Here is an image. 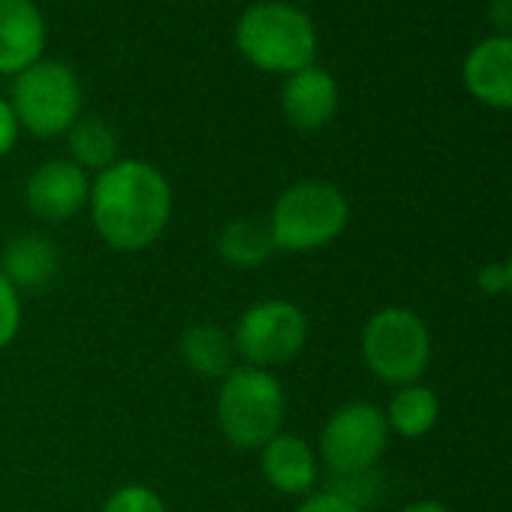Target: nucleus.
Returning a JSON list of instances; mask_svg holds the SVG:
<instances>
[{
	"mask_svg": "<svg viewBox=\"0 0 512 512\" xmlns=\"http://www.w3.org/2000/svg\"><path fill=\"white\" fill-rule=\"evenodd\" d=\"M308 341V317L299 305L269 299L241 314L235 326V350L253 368H272L293 362Z\"/></svg>",
	"mask_w": 512,
	"mask_h": 512,
	"instance_id": "obj_7",
	"label": "nucleus"
},
{
	"mask_svg": "<svg viewBox=\"0 0 512 512\" xmlns=\"http://www.w3.org/2000/svg\"><path fill=\"white\" fill-rule=\"evenodd\" d=\"M238 52L266 73H299L314 64L317 31L290 4H256L235 25Z\"/></svg>",
	"mask_w": 512,
	"mask_h": 512,
	"instance_id": "obj_3",
	"label": "nucleus"
},
{
	"mask_svg": "<svg viewBox=\"0 0 512 512\" xmlns=\"http://www.w3.org/2000/svg\"><path fill=\"white\" fill-rule=\"evenodd\" d=\"M467 91L494 109H512V37L479 43L464 61Z\"/></svg>",
	"mask_w": 512,
	"mask_h": 512,
	"instance_id": "obj_12",
	"label": "nucleus"
},
{
	"mask_svg": "<svg viewBox=\"0 0 512 512\" xmlns=\"http://www.w3.org/2000/svg\"><path fill=\"white\" fill-rule=\"evenodd\" d=\"M19 326H22L19 290L4 278V272H0V350L13 344V338L19 335Z\"/></svg>",
	"mask_w": 512,
	"mask_h": 512,
	"instance_id": "obj_20",
	"label": "nucleus"
},
{
	"mask_svg": "<svg viewBox=\"0 0 512 512\" xmlns=\"http://www.w3.org/2000/svg\"><path fill=\"white\" fill-rule=\"evenodd\" d=\"M70 151L79 166H91L103 172L118 157V136L106 121L88 118L70 127Z\"/></svg>",
	"mask_w": 512,
	"mask_h": 512,
	"instance_id": "obj_18",
	"label": "nucleus"
},
{
	"mask_svg": "<svg viewBox=\"0 0 512 512\" xmlns=\"http://www.w3.org/2000/svg\"><path fill=\"white\" fill-rule=\"evenodd\" d=\"M296 512H362V509L335 491H320V494H311Z\"/></svg>",
	"mask_w": 512,
	"mask_h": 512,
	"instance_id": "obj_21",
	"label": "nucleus"
},
{
	"mask_svg": "<svg viewBox=\"0 0 512 512\" xmlns=\"http://www.w3.org/2000/svg\"><path fill=\"white\" fill-rule=\"evenodd\" d=\"M386 443V413L368 401H356L329 416L320 434V455L335 473H362L380 461Z\"/></svg>",
	"mask_w": 512,
	"mask_h": 512,
	"instance_id": "obj_8",
	"label": "nucleus"
},
{
	"mask_svg": "<svg viewBox=\"0 0 512 512\" xmlns=\"http://www.w3.org/2000/svg\"><path fill=\"white\" fill-rule=\"evenodd\" d=\"M281 106H284L287 121L296 130H305V133L320 130L338 112V85L326 70L305 67V70L293 73L290 82L284 85Z\"/></svg>",
	"mask_w": 512,
	"mask_h": 512,
	"instance_id": "obj_11",
	"label": "nucleus"
},
{
	"mask_svg": "<svg viewBox=\"0 0 512 512\" xmlns=\"http://www.w3.org/2000/svg\"><path fill=\"white\" fill-rule=\"evenodd\" d=\"M350 220L344 193L329 181H299L287 187L272 211V238L278 250H320L332 244Z\"/></svg>",
	"mask_w": 512,
	"mask_h": 512,
	"instance_id": "obj_4",
	"label": "nucleus"
},
{
	"mask_svg": "<svg viewBox=\"0 0 512 512\" xmlns=\"http://www.w3.org/2000/svg\"><path fill=\"white\" fill-rule=\"evenodd\" d=\"M287 395L266 368H232L217 395V422L226 440L238 449H263L281 434Z\"/></svg>",
	"mask_w": 512,
	"mask_h": 512,
	"instance_id": "obj_2",
	"label": "nucleus"
},
{
	"mask_svg": "<svg viewBox=\"0 0 512 512\" xmlns=\"http://www.w3.org/2000/svg\"><path fill=\"white\" fill-rule=\"evenodd\" d=\"M476 284H479V290L485 293V296H500V293H506V266H485L482 272H479V278H476Z\"/></svg>",
	"mask_w": 512,
	"mask_h": 512,
	"instance_id": "obj_23",
	"label": "nucleus"
},
{
	"mask_svg": "<svg viewBox=\"0 0 512 512\" xmlns=\"http://www.w3.org/2000/svg\"><path fill=\"white\" fill-rule=\"evenodd\" d=\"M82 106L79 79L70 67L58 61H37L19 73L13 91V112L19 127H28L34 136H61L76 124Z\"/></svg>",
	"mask_w": 512,
	"mask_h": 512,
	"instance_id": "obj_6",
	"label": "nucleus"
},
{
	"mask_svg": "<svg viewBox=\"0 0 512 512\" xmlns=\"http://www.w3.org/2000/svg\"><path fill=\"white\" fill-rule=\"evenodd\" d=\"M103 512H166V503L148 485H121L109 494Z\"/></svg>",
	"mask_w": 512,
	"mask_h": 512,
	"instance_id": "obj_19",
	"label": "nucleus"
},
{
	"mask_svg": "<svg viewBox=\"0 0 512 512\" xmlns=\"http://www.w3.org/2000/svg\"><path fill=\"white\" fill-rule=\"evenodd\" d=\"M61 269V253L58 247L40 235V232H28L19 235L7 253H4V278L19 290H43Z\"/></svg>",
	"mask_w": 512,
	"mask_h": 512,
	"instance_id": "obj_14",
	"label": "nucleus"
},
{
	"mask_svg": "<svg viewBox=\"0 0 512 512\" xmlns=\"http://www.w3.org/2000/svg\"><path fill=\"white\" fill-rule=\"evenodd\" d=\"M401 512H449L443 503H434V500H422V503H410L404 506Z\"/></svg>",
	"mask_w": 512,
	"mask_h": 512,
	"instance_id": "obj_25",
	"label": "nucleus"
},
{
	"mask_svg": "<svg viewBox=\"0 0 512 512\" xmlns=\"http://www.w3.org/2000/svg\"><path fill=\"white\" fill-rule=\"evenodd\" d=\"M46 49V22L34 0H0V73H25Z\"/></svg>",
	"mask_w": 512,
	"mask_h": 512,
	"instance_id": "obj_10",
	"label": "nucleus"
},
{
	"mask_svg": "<svg viewBox=\"0 0 512 512\" xmlns=\"http://www.w3.org/2000/svg\"><path fill=\"white\" fill-rule=\"evenodd\" d=\"M88 196H91L88 178H85L82 166L73 163V160H49V163H43L28 178V187H25L28 208L37 217L49 220V223L70 220L76 211H82Z\"/></svg>",
	"mask_w": 512,
	"mask_h": 512,
	"instance_id": "obj_9",
	"label": "nucleus"
},
{
	"mask_svg": "<svg viewBox=\"0 0 512 512\" xmlns=\"http://www.w3.org/2000/svg\"><path fill=\"white\" fill-rule=\"evenodd\" d=\"M263 476L281 494H308L317 479V455L308 440L296 434H278L263 446Z\"/></svg>",
	"mask_w": 512,
	"mask_h": 512,
	"instance_id": "obj_13",
	"label": "nucleus"
},
{
	"mask_svg": "<svg viewBox=\"0 0 512 512\" xmlns=\"http://www.w3.org/2000/svg\"><path fill=\"white\" fill-rule=\"evenodd\" d=\"M488 16H491V25L503 31V37H512V0H491Z\"/></svg>",
	"mask_w": 512,
	"mask_h": 512,
	"instance_id": "obj_24",
	"label": "nucleus"
},
{
	"mask_svg": "<svg viewBox=\"0 0 512 512\" xmlns=\"http://www.w3.org/2000/svg\"><path fill=\"white\" fill-rule=\"evenodd\" d=\"M362 356L374 377L392 386L416 383L431 359V335L410 308H383L362 329Z\"/></svg>",
	"mask_w": 512,
	"mask_h": 512,
	"instance_id": "obj_5",
	"label": "nucleus"
},
{
	"mask_svg": "<svg viewBox=\"0 0 512 512\" xmlns=\"http://www.w3.org/2000/svg\"><path fill=\"white\" fill-rule=\"evenodd\" d=\"M19 139V118L7 100H0V157H7Z\"/></svg>",
	"mask_w": 512,
	"mask_h": 512,
	"instance_id": "obj_22",
	"label": "nucleus"
},
{
	"mask_svg": "<svg viewBox=\"0 0 512 512\" xmlns=\"http://www.w3.org/2000/svg\"><path fill=\"white\" fill-rule=\"evenodd\" d=\"M91 217L100 238L124 253L154 244L172 217L166 175L142 160H115L91 187Z\"/></svg>",
	"mask_w": 512,
	"mask_h": 512,
	"instance_id": "obj_1",
	"label": "nucleus"
},
{
	"mask_svg": "<svg viewBox=\"0 0 512 512\" xmlns=\"http://www.w3.org/2000/svg\"><path fill=\"white\" fill-rule=\"evenodd\" d=\"M217 250L226 263L238 269H256L278 250L272 238V226L256 217H235L223 226L217 238Z\"/></svg>",
	"mask_w": 512,
	"mask_h": 512,
	"instance_id": "obj_15",
	"label": "nucleus"
},
{
	"mask_svg": "<svg viewBox=\"0 0 512 512\" xmlns=\"http://www.w3.org/2000/svg\"><path fill=\"white\" fill-rule=\"evenodd\" d=\"M506 293L512 296V256H509V263H506Z\"/></svg>",
	"mask_w": 512,
	"mask_h": 512,
	"instance_id": "obj_26",
	"label": "nucleus"
},
{
	"mask_svg": "<svg viewBox=\"0 0 512 512\" xmlns=\"http://www.w3.org/2000/svg\"><path fill=\"white\" fill-rule=\"evenodd\" d=\"M440 416V401L431 389L419 386V383H410V386H401L392 401H389V410H386V422L389 428H395L401 437H422L434 428Z\"/></svg>",
	"mask_w": 512,
	"mask_h": 512,
	"instance_id": "obj_17",
	"label": "nucleus"
},
{
	"mask_svg": "<svg viewBox=\"0 0 512 512\" xmlns=\"http://www.w3.org/2000/svg\"><path fill=\"white\" fill-rule=\"evenodd\" d=\"M181 356L202 377H226L232 371L235 344L223 329L202 323L181 335Z\"/></svg>",
	"mask_w": 512,
	"mask_h": 512,
	"instance_id": "obj_16",
	"label": "nucleus"
}]
</instances>
